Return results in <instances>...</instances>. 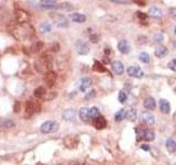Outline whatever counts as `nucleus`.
<instances>
[{
	"instance_id": "nucleus-19",
	"label": "nucleus",
	"mask_w": 176,
	"mask_h": 165,
	"mask_svg": "<svg viewBox=\"0 0 176 165\" xmlns=\"http://www.w3.org/2000/svg\"><path fill=\"white\" fill-rule=\"evenodd\" d=\"M91 79L89 78V77H84V78H82V80H80V86H79V89L82 90L83 92H85L86 90H87L89 87L91 86Z\"/></svg>"
},
{
	"instance_id": "nucleus-44",
	"label": "nucleus",
	"mask_w": 176,
	"mask_h": 165,
	"mask_svg": "<svg viewBox=\"0 0 176 165\" xmlns=\"http://www.w3.org/2000/svg\"><path fill=\"white\" fill-rule=\"evenodd\" d=\"M141 149L144 151H150L151 150V147H150V145H146V144H143V145H141Z\"/></svg>"
},
{
	"instance_id": "nucleus-41",
	"label": "nucleus",
	"mask_w": 176,
	"mask_h": 165,
	"mask_svg": "<svg viewBox=\"0 0 176 165\" xmlns=\"http://www.w3.org/2000/svg\"><path fill=\"white\" fill-rule=\"evenodd\" d=\"M95 96H96V92H95V90H90V92H87L85 95V99L86 100H90L91 98H94Z\"/></svg>"
},
{
	"instance_id": "nucleus-30",
	"label": "nucleus",
	"mask_w": 176,
	"mask_h": 165,
	"mask_svg": "<svg viewBox=\"0 0 176 165\" xmlns=\"http://www.w3.org/2000/svg\"><path fill=\"white\" fill-rule=\"evenodd\" d=\"M45 88L44 87H42V86H40V87H37V88L34 89V92H33V95L35 98H43L44 96H45Z\"/></svg>"
},
{
	"instance_id": "nucleus-27",
	"label": "nucleus",
	"mask_w": 176,
	"mask_h": 165,
	"mask_svg": "<svg viewBox=\"0 0 176 165\" xmlns=\"http://www.w3.org/2000/svg\"><path fill=\"white\" fill-rule=\"evenodd\" d=\"M15 125V123L13 122L11 119H2L0 121V127L3 129H11Z\"/></svg>"
},
{
	"instance_id": "nucleus-3",
	"label": "nucleus",
	"mask_w": 176,
	"mask_h": 165,
	"mask_svg": "<svg viewBox=\"0 0 176 165\" xmlns=\"http://www.w3.org/2000/svg\"><path fill=\"white\" fill-rule=\"evenodd\" d=\"M42 107H41V104L37 102V101H33V100H28L25 102V112H24V117L27 119L31 118L33 116L34 113H37L41 111Z\"/></svg>"
},
{
	"instance_id": "nucleus-5",
	"label": "nucleus",
	"mask_w": 176,
	"mask_h": 165,
	"mask_svg": "<svg viewBox=\"0 0 176 165\" xmlns=\"http://www.w3.org/2000/svg\"><path fill=\"white\" fill-rule=\"evenodd\" d=\"M135 131L138 133V139H142V140L145 141H153L155 139V133L150 129H143L141 127L135 129Z\"/></svg>"
},
{
	"instance_id": "nucleus-35",
	"label": "nucleus",
	"mask_w": 176,
	"mask_h": 165,
	"mask_svg": "<svg viewBox=\"0 0 176 165\" xmlns=\"http://www.w3.org/2000/svg\"><path fill=\"white\" fill-rule=\"evenodd\" d=\"M127 98H128L127 92H125V90H121V92H119V95H118V100H119V102H121V104L125 102Z\"/></svg>"
},
{
	"instance_id": "nucleus-18",
	"label": "nucleus",
	"mask_w": 176,
	"mask_h": 165,
	"mask_svg": "<svg viewBox=\"0 0 176 165\" xmlns=\"http://www.w3.org/2000/svg\"><path fill=\"white\" fill-rule=\"evenodd\" d=\"M160 110L161 112L165 113V115H168L171 112V105L170 102L165 99H161L160 100Z\"/></svg>"
},
{
	"instance_id": "nucleus-15",
	"label": "nucleus",
	"mask_w": 176,
	"mask_h": 165,
	"mask_svg": "<svg viewBox=\"0 0 176 165\" xmlns=\"http://www.w3.org/2000/svg\"><path fill=\"white\" fill-rule=\"evenodd\" d=\"M111 67H112L113 72H115L117 75H122V74H123V72H125V66H123V64H122L120 61L112 62Z\"/></svg>"
},
{
	"instance_id": "nucleus-46",
	"label": "nucleus",
	"mask_w": 176,
	"mask_h": 165,
	"mask_svg": "<svg viewBox=\"0 0 176 165\" xmlns=\"http://www.w3.org/2000/svg\"><path fill=\"white\" fill-rule=\"evenodd\" d=\"M138 17L140 19H146V15H144L143 12H138Z\"/></svg>"
},
{
	"instance_id": "nucleus-21",
	"label": "nucleus",
	"mask_w": 176,
	"mask_h": 165,
	"mask_svg": "<svg viewBox=\"0 0 176 165\" xmlns=\"http://www.w3.org/2000/svg\"><path fill=\"white\" fill-rule=\"evenodd\" d=\"M149 13L151 17H153V18H162V15H163V11H162V9H160L158 7H151L149 9Z\"/></svg>"
},
{
	"instance_id": "nucleus-37",
	"label": "nucleus",
	"mask_w": 176,
	"mask_h": 165,
	"mask_svg": "<svg viewBox=\"0 0 176 165\" xmlns=\"http://www.w3.org/2000/svg\"><path fill=\"white\" fill-rule=\"evenodd\" d=\"M20 110H21V102L19 100L15 101V105H13V112L18 113V112H20Z\"/></svg>"
},
{
	"instance_id": "nucleus-8",
	"label": "nucleus",
	"mask_w": 176,
	"mask_h": 165,
	"mask_svg": "<svg viewBox=\"0 0 176 165\" xmlns=\"http://www.w3.org/2000/svg\"><path fill=\"white\" fill-rule=\"evenodd\" d=\"M75 47H76V52L78 53L79 55H86L89 53V45L87 43L84 42L83 40H77L75 43Z\"/></svg>"
},
{
	"instance_id": "nucleus-36",
	"label": "nucleus",
	"mask_w": 176,
	"mask_h": 165,
	"mask_svg": "<svg viewBox=\"0 0 176 165\" xmlns=\"http://www.w3.org/2000/svg\"><path fill=\"white\" fill-rule=\"evenodd\" d=\"M153 40L156 43H161L164 40V35L162 33H155L154 37H153Z\"/></svg>"
},
{
	"instance_id": "nucleus-1",
	"label": "nucleus",
	"mask_w": 176,
	"mask_h": 165,
	"mask_svg": "<svg viewBox=\"0 0 176 165\" xmlns=\"http://www.w3.org/2000/svg\"><path fill=\"white\" fill-rule=\"evenodd\" d=\"M12 34L13 37L19 41H23L27 39H30L32 35H34V28L30 25L29 23L22 25H15L12 29Z\"/></svg>"
},
{
	"instance_id": "nucleus-4",
	"label": "nucleus",
	"mask_w": 176,
	"mask_h": 165,
	"mask_svg": "<svg viewBox=\"0 0 176 165\" xmlns=\"http://www.w3.org/2000/svg\"><path fill=\"white\" fill-rule=\"evenodd\" d=\"M60 129V123L57 121H54V120H49V121H45L44 123L41 125L40 127V130L42 133H45V134H49V133H54Z\"/></svg>"
},
{
	"instance_id": "nucleus-22",
	"label": "nucleus",
	"mask_w": 176,
	"mask_h": 165,
	"mask_svg": "<svg viewBox=\"0 0 176 165\" xmlns=\"http://www.w3.org/2000/svg\"><path fill=\"white\" fill-rule=\"evenodd\" d=\"M44 47V43L43 42H41V41H37V42H35V43H33L32 45H31V49H30V51L32 53H40L41 51H42V49Z\"/></svg>"
},
{
	"instance_id": "nucleus-49",
	"label": "nucleus",
	"mask_w": 176,
	"mask_h": 165,
	"mask_svg": "<svg viewBox=\"0 0 176 165\" xmlns=\"http://www.w3.org/2000/svg\"><path fill=\"white\" fill-rule=\"evenodd\" d=\"M174 33H175V35H176V25L174 27Z\"/></svg>"
},
{
	"instance_id": "nucleus-40",
	"label": "nucleus",
	"mask_w": 176,
	"mask_h": 165,
	"mask_svg": "<svg viewBox=\"0 0 176 165\" xmlns=\"http://www.w3.org/2000/svg\"><path fill=\"white\" fill-rule=\"evenodd\" d=\"M168 68H170L171 70H173V72H176V58H174V60H172V61L168 63Z\"/></svg>"
},
{
	"instance_id": "nucleus-9",
	"label": "nucleus",
	"mask_w": 176,
	"mask_h": 165,
	"mask_svg": "<svg viewBox=\"0 0 176 165\" xmlns=\"http://www.w3.org/2000/svg\"><path fill=\"white\" fill-rule=\"evenodd\" d=\"M56 78H57V75L54 70H47L45 74H44V82L49 87H53L56 82Z\"/></svg>"
},
{
	"instance_id": "nucleus-24",
	"label": "nucleus",
	"mask_w": 176,
	"mask_h": 165,
	"mask_svg": "<svg viewBox=\"0 0 176 165\" xmlns=\"http://www.w3.org/2000/svg\"><path fill=\"white\" fill-rule=\"evenodd\" d=\"M70 18L74 22H77V23H84L86 21V15H82V13H72Z\"/></svg>"
},
{
	"instance_id": "nucleus-17",
	"label": "nucleus",
	"mask_w": 176,
	"mask_h": 165,
	"mask_svg": "<svg viewBox=\"0 0 176 165\" xmlns=\"http://www.w3.org/2000/svg\"><path fill=\"white\" fill-rule=\"evenodd\" d=\"M118 50L119 52L122 53V54H128L130 52V45L128 43L127 40H121L118 43Z\"/></svg>"
},
{
	"instance_id": "nucleus-2",
	"label": "nucleus",
	"mask_w": 176,
	"mask_h": 165,
	"mask_svg": "<svg viewBox=\"0 0 176 165\" xmlns=\"http://www.w3.org/2000/svg\"><path fill=\"white\" fill-rule=\"evenodd\" d=\"M52 65H53V56L50 54V52L43 53L37 61L34 63V68L37 73L45 74L47 70H51Z\"/></svg>"
},
{
	"instance_id": "nucleus-39",
	"label": "nucleus",
	"mask_w": 176,
	"mask_h": 165,
	"mask_svg": "<svg viewBox=\"0 0 176 165\" xmlns=\"http://www.w3.org/2000/svg\"><path fill=\"white\" fill-rule=\"evenodd\" d=\"M55 97H56V92H50V94H47L46 96H44V99H45L46 101H51V100H53Z\"/></svg>"
},
{
	"instance_id": "nucleus-31",
	"label": "nucleus",
	"mask_w": 176,
	"mask_h": 165,
	"mask_svg": "<svg viewBox=\"0 0 176 165\" xmlns=\"http://www.w3.org/2000/svg\"><path fill=\"white\" fill-rule=\"evenodd\" d=\"M93 70H94L95 72H98V73H103V72H107L106 67H105V66L101 64L100 62H98V61H95L94 62V66H93Z\"/></svg>"
},
{
	"instance_id": "nucleus-25",
	"label": "nucleus",
	"mask_w": 176,
	"mask_h": 165,
	"mask_svg": "<svg viewBox=\"0 0 176 165\" xmlns=\"http://www.w3.org/2000/svg\"><path fill=\"white\" fill-rule=\"evenodd\" d=\"M165 145H166V149L168 152L174 153L176 151V141L173 140V139H168V140H166Z\"/></svg>"
},
{
	"instance_id": "nucleus-29",
	"label": "nucleus",
	"mask_w": 176,
	"mask_h": 165,
	"mask_svg": "<svg viewBox=\"0 0 176 165\" xmlns=\"http://www.w3.org/2000/svg\"><path fill=\"white\" fill-rule=\"evenodd\" d=\"M39 30L41 33L45 34V33H50L52 31V24L51 23H49V22H43L42 24L40 25Z\"/></svg>"
},
{
	"instance_id": "nucleus-43",
	"label": "nucleus",
	"mask_w": 176,
	"mask_h": 165,
	"mask_svg": "<svg viewBox=\"0 0 176 165\" xmlns=\"http://www.w3.org/2000/svg\"><path fill=\"white\" fill-rule=\"evenodd\" d=\"M51 51H53V52H57V51H60V44H58L57 42L53 43L51 46Z\"/></svg>"
},
{
	"instance_id": "nucleus-11",
	"label": "nucleus",
	"mask_w": 176,
	"mask_h": 165,
	"mask_svg": "<svg viewBox=\"0 0 176 165\" xmlns=\"http://www.w3.org/2000/svg\"><path fill=\"white\" fill-rule=\"evenodd\" d=\"M141 121L148 125H151L155 122V117L153 113L149 112V111H144L141 113Z\"/></svg>"
},
{
	"instance_id": "nucleus-26",
	"label": "nucleus",
	"mask_w": 176,
	"mask_h": 165,
	"mask_svg": "<svg viewBox=\"0 0 176 165\" xmlns=\"http://www.w3.org/2000/svg\"><path fill=\"white\" fill-rule=\"evenodd\" d=\"M79 117L83 121H88L89 120V108L88 107H83L79 110Z\"/></svg>"
},
{
	"instance_id": "nucleus-48",
	"label": "nucleus",
	"mask_w": 176,
	"mask_h": 165,
	"mask_svg": "<svg viewBox=\"0 0 176 165\" xmlns=\"http://www.w3.org/2000/svg\"><path fill=\"white\" fill-rule=\"evenodd\" d=\"M135 3H138L139 6H145V3H144V2H141V1H135Z\"/></svg>"
},
{
	"instance_id": "nucleus-23",
	"label": "nucleus",
	"mask_w": 176,
	"mask_h": 165,
	"mask_svg": "<svg viewBox=\"0 0 176 165\" xmlns=\"http://www.w3.org/2000/svg\"><path fill=\"white\" fill-rule=\"evenodd\" d=\"M167 49L165 47V46H163V45H161V46H158V47H156L155 49V56L156 57H160V58H162V57H164V56H166L167 55Z\"/></svg>"
},
{
	"instance_id": "nucleus-10",
	"label": "nucleus",
	"mask_w": 176,
	"mask_h": 165,
	"mask_svg": "<svg viewBox=\"0 0 176 165\" xmlns=\"http://www.w3.org/2000/svg\"><path fill=\"white\" fill-rule=\"evenodd\" d=\"M127 72H128V75H129V76L135 77V78H142V77L144 76L143 70L140 67H138V66H130V67H128Z\"/></svg>"
},
{
	"instance_id": "nucleus-47",
	"label": "nucleus",
	"mask_w": 176,
	"mask_h": 165,
	"mask_svg": "<svg viewBox=\"0 0 176 165\" xmlns=\"http://www.w3.org/2000/svg\"><path fill=\"white\" fill-rule=\"evenodd\" d=\"M111 2H113V3H127V1H122V0H112Z\"/></svg>"
},
{
	"instance_id": "nucleus-32",
	"label": "nucleus",
	"mask_w": 176,
	"mask_h": 165,
	"mask_svg": "<svg viewBox=\"0 0 176 165\" xmlns=\"http://www.w3.org/2000/svg\"><path fill=\"white\" fill-rule=\"evenodd\" d=\"M100 116V112H99V109L97 107H91L89 108V119H96L97 117Z\"/></svg>"
},
{
	"instance_id": "nucleus-45",
	"label": "nucleus",
	"mask_w": 176,
	"mask_h": 165,
	"mask_svg": "<svg viewBox=\"0 0 176 165\" xmlns=\"http://www.w3.org/2000/svg\"><path fill=\"white\" fill-rule=\"evenodd\" d=\"M171 15H172L174 19H176V9H175V8L171 9Z\"/></svg>"
},
{
	"instance_id": "nucleus-38",
	"label": "nucleus",
	"mask_w": 176,
	"mask_h": 165,
	"mask_svg": "<svg viewBox=\"0 0 176 165\" xmlns=\"http://www.w3.org/2000/svg\"><path fill=\"white\" fill-rule=\"evenodd\" d=\"M57 8H62V9H65V10H72L73 9V6L70 2H64L62 5H60Z\"/></svg>"
},
{
	"instance_id": "nucleus-6",
	"label": "nucleus",
	"mask_w": 176,
	"mask_h": 165,
	"mask_svg": "<svg viewBox=\"0 0 176 165\" xmlns=\"http://www.w3.org/2000/svg\"><path fill=\"white\" fill-rule=\"evenodd\" d=\"M51 18L53 19V21L55 22V24L57 25L58 28H68L70 23H68V20L65 15H61V13H51Z\"/></svg>"
},
{
	"instance_id": "nucleus-14",
	"label": "nucleus",
	"mask_w": 176,
	"mask_h": 165,
	"mask_svg": "<svg viewBox=\"0 0 176 165\" xmlns=\"http://www.w3.org/2000/svg\"><path fill=\"white\" fill-rule=\"evenodd\" d=\"M40 7L43 9H53V8H57L58 5L54 0H42L40 1Z\"/></svg>"
},
{
	"instance_id": "nucleus-34",
	"label": "nucleus",
	"mask_w": 176,
	"mask_h": 165,
	"mask_svg": "<svg viewBox=\"0 0 176 165\" xmlns=\"http://www.w3.org/2000/svg\"><path fill=\"white\" fill-rule=\"evenodd\" d=\"M139 60L142 62V63H145L146 64V63H149L150 62V55L146 52H141L139 55Z\"/></svg>"
},
{
	"instance_id": "nucleus-20",
	"label": "nucleus",
	"mask_w": 176,
	"mask_h": 165,
	"mask_svg": "<svg viewBox=\"0 0 176 165\" xmlns=\"http://www.w3.org/2000/svg\"><path fill=\"white\" fill-rule=\"evenodd\" d=\"M143 106H144L145 109L153 110L155 108V106H156L154 98L153 97H146L145 99H144V101H143Z\"/></svg>"
},
{
	"instance_id": "nucleus-13",
	"label": "nucleus",
	"mask_w": 176,
	"mask_h": 165,
	"mask_svg": "<svg viewBox=\"0 0 176 165\" xmlns=\"http://www.w3.org/2000/svg\"><path fill=\"white\" fill-rule=\"evenodd\" d=\"M94 125L97 130H103L107 127V120L103 116H99L94 120Z\"/></svg>"
},
{
	"instance_id": "nucleus-28",
	"label": "nucleus",
	"mask_w": 176,
	"mask_h": 165,
	"mask_svg": "<svg viewBox=\"0 0 176 165\" xmlns=\"http://www.w3.org/2000/svg\"><path fill=\"white\" fill-rule=\"evenodd\" d=\"M125 118L128 120H131V121L135 120L137 119V110L134 108H130V109L125 110Z\"/></svg>"
},
{
	"instance_id": "nucleus-7",
	"label": "nucleus",
	"mask_w": 176,
	"mask_h": 165,
	"mask_svg": "<svg viewBox=\"0 0 176 165\" xmlns=\"http://www.w3.org/2000/svg\"><path fill=\"white\" fill-rule=\"evenodd\" d=\"M15 17L17 22H19L20 24H25V23H29L31 19V15L22 9H17L15 11Z\"/></svg>"
},
{
	"instance_id": "nucleus-33",
	"label": "nucleus",
	"mask_w": 176,
	"mask_h": 165,
	"mask_svg": "<svg viewBox=\"0 0 176 165\" xmlns=\"http://www.w3.org/2000/svg\"><path fill=\"white\" fill-rule=\"evenodd\" d=\"M123 119H125V109H120L118 112H116L115 120L117 122H119V121H122Z\"/></svg>"
},
{
	"instance_id": "nucleus-12",
	"label": "nucleus",
	"mask_w": 176,
	"mask_h": 165,
	"mask_svg": "<svg viewBox=\"0 0 176 165\" xmlns=\"http://www.w3.org/2000/svg\"><path fill=\"white\" fill-rule=\"evenodd\" d=\"M76 116H77V113L74 109H66L62 115L63 119L66 120V121H75Z\"/></svg>"
},
{
	"instance_id": "nucleus-16",
	"label": "nucleus",
	"mask_w": 176,
	"mask_h": 165,
	"mask_svg": "<svg viewBox=\"0 0 176 165\" xmlns=\"http://www.w3.org/2000/svg\"><path fill=\"white\" fill-rule=\"evenodd\" d=\"M77 143H78V139L76 137H67L64 139L65 147H70V149H73V147H77Z\"/></svg>"
},
{
	"instance_id": "nucleus-42",
	"label": "nucleus",
	"mask_w": 176,
	"mask_h": 165,
	"mask_svg": "<svg viewBox=\"0 0 176 165\" xmlns=\"http://www.w3.org/2000/svg\"><path fill=\"white\" fill-rule=\"evenodd\" d=\"M89 40L93 43H97L98 41H99V37H98L97 34H90V35H89Z\"/></svg>"
}]
</instances>
